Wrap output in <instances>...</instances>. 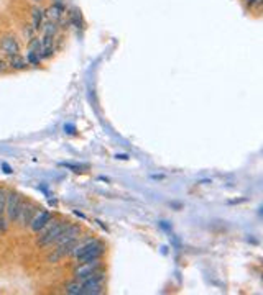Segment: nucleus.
I'll return each instance as SVG.
<instances>
[{
    "instance_id": "nucleus-1",
    "label": "nucleus",
    "mask_w": 263,
    "mask_h": 295,
    "mask_svg": "<svg viewBox=\"0 0 263 295\" xmlns=\"http://www.w3.org/2000/svg\"><path fill=\"white\" fill-rule=\"evenodd\" d=\"M104 253V245L97 240H91L84 245H76L74 249L71 251V256H74L76 261L79 264L87 263V261H94V259H100Z\"/></svg>"
},
{
    "instance_id": "nucleus-2",
    "label": "nucleus",
    "mask_w": 263,
    "mask_h": 295,
    "mask_svg": "<svg viewBox=\"0 0 263 295\" xmlns=\"http://www.w3.org/2000/svg\"><path fill=\"white\" fill-rule=\"evenodd\" d=\"M104 272L102 269H99L92 274L86 276L82 282V295H99L104 292Z\"/></svg>"
},
{
    "instance_id": "nucleus-3",
    "label": "nucleus",
    "mask_w": 263,
    "mask_h": 295,
    "mask_svg": "<svg viewBox=\"0 0 263 295\" xmlns=\"http://www.w3.org/2000/svg\"><path fill=\"white\" fill-rule=\"evenodd\" d=\"M25 198L21 197L18 192L15 190H8L7 192V202H5V217L10 221V223H15L16 215H18L21 205H23Z\"/></svg>"
},
{
    "instance_id": "nucleus-4",
    "label": "nucleus",
    "mask_w": 263,
    "mask_h": 295,
    "mask_svg": "<svg viewBox=\"0 0 263 295\" xmlns=\"http://www.w3.org/2000/svg\"><path fill=\"white\" fill-rule=\"evenodd\" d=\"M38 208L35 203L30 202V200H25L23 205H21L18 215H16V220L15 223L20 226V228H28L30 226V221L33 220V217H35V213L38 212Z\"/></svg>"
},
{
    "instance_id": "nucleus-5",
    "label": "nucleus",
    "mask_w": 263,
    "mask_h": 295,
    "mask_svg": "<svg viewBox=\"0 0 263 295\" xmlns=\"http://www.w3.org/2000/svg\"><path fill=\"white\" fill-rule=\"evenodd\" d=\"M20 49H21V44L15 35H5L3 38H0V51H2L7 58L8 56L18 54Z\"/></svg>"
},
{
    "instance_id": "nucleus-6",
    "label": "nucleus",
    "mask_w": 263,
    "mask_h": 295,
    "mask_svg": "<svg viewBox=\"0 0 263 295\" xmlns=\"http://www.w3.org/2000/svg\"><path fill=\"white\" fill-rule=\"evenodd\" d=\"M99 269H102V261L100 259H94V261H87V263H82L74 269V279L82 281L86 276L92 274V272H96Z\"/></svg>"
},
{
    "instance_id": "nucleus-7",
    "label": "nucleus",
    "mask_w": 263,
    "mask_h": 295,
    "mask_svg": "<svg viewBox=\"0 0 263 295\" xmlns=\"http://www.w3.org/2000/svg\"><path fill=\"white\" fill-rule=\"evenodd\" d=\"M79 233H81V228L79 225H68L66 226V230L61 233V236L58 238V241L54 243L56 246H63V245H68V243L71 241H76L77 238H79Z\"/></svg>"
},
{
    "instance_id": "nucleus-8",
    "label": "nucleus",
    "mask_w": 263,
    "mask_h": 295,
    "mask_svg": "<svg viewBox=\"0 0 263 295\" xmlns=\"http://www.w3.org/2000/svg\"><path fill=\"white\" fill-rule=\"evenodd\" d=\"M51 218H53V217H51V213H49L48 210L40 208V210H38V212L35 213V217H33V220L30 221V226H28V228H30V230L33 231V233H38V231H40V230L43 228V226L46 225Z\"/></svg>"
},
{
    "instance_id": "nucleus-9",
    "label": "nucleus",
    "mask_w": 263,
    "mask_h": 295,
    "mask_svg": "<svg viewBox=\"0 0 263 295\" xmlns=\"http://www.w3.org/2000/svg\"><path fill=\"white\" fill-rule=\"evenodd\" d=\"M7 66L13 71H25L28 67V62H26V58H23V56L18 53V54L8 56Z\"/></svg>"
},
{
    "instance_id": "nucleus-10",
    "label": "nucleus",
    "mask_w": 263,
    "mask_h": 295,
    "mask_svg": "<svg viewBox=\"0 0 263 295\" xmlns=\"http://www.w3.org/2000/svg\"><path fill=\"white\" fill-rule=\"evenodd\" d=\"M7 192L8 189L0 187V231H7L8 225L5 221V202H7Z\"/></svg>"
},
{
    "instance_id": "nucleus-11",
    "label": "nucleus",
    "mask_w": 263,
    "mask_h": 295,
    "mask_svg": "<svg viewBox=\"0 0 263 295\" xmlns=\"http://www.w3.org/2000/svg\"><path fill=\"white\" fill-rule=\"evenodd\" d=\"M63 13H64V8H63V5H59V3H54L53 7H49L48 10H46V15L49 20L51 21H58L61 16H63Z\"/></svg>"
},
{
    "instance_id": "nucleus-12",
    "label": "nucleus",
    "mask_w": 263,
    "mask_h": 295,
    "mask_svg": "<svg viewBox=\"0 0 263 295\" xmlns=\"http://www.w3.org/2000/svg\"><path fill=\"white\" fill-rule=\"evenodd\" d=\"M43 20H44V12L41 8L35 7L33 8V21H31V26L35 28V31H40L43 28Z\"/></svg>"
},
{
    "instance_id": "nucleus-13",
    "label": "nucleus",
    "mask_w": 263,
    "mask_h": 295,
    "mask_svg": "<svg viewBox=\"0 0 263 295\" xmlns=\"http://www.w3.org/2000/svg\"><path fill=\"white\" fill-rule=\"evenodd\" d=\"M64 291H66V294H69V295H82V282L74 279L72 282L66 284Z\"/></svg>"
},
{
    "instance_id": "nucleus-14",
    "label": "nucleus",
    "mask_w": 263,
    "mask_h": 295,
    "mask_svg": "<svg viewBox=\"0 0 263 295\" xmlns=\"http://www.w3.org/2000/svg\"><path fill=\"white\" fill-rule=\"evenodd\" d=\"M43 36H56V31H58V25H56V21H48V23H43Z\"/></svg>"
},
{
    "instance_id": "nucleus-15",
    "label": "nucleus",
    "mask_w": 263,
    "mask_h": 295,
    "mask_svg": "<svg viewBox=\"0 0 263 295\" xmlns=\"http://www.w3.org/2000/svg\"><path fill=\"white\" fill-rule=\"evenodd\" d=\"M43 49V44H41V38H33L28 41V51H33V53H38L40 54V51Z\"/></svg>"
},
{
    "instance_id": "nucleus-16",
    "label": "nucleus",
    "mask_w": 263,
    "mask_h": 295,
    "mask_svg": "<svg viewBox=\"0 0 263 295\" xmlns=\"http://www.w3.org/2000/svg\"><path fill=\"white\" fill-rule=\"evenodd\" d=\"M26 62H28V66H38L41 62L40 54L33 53V51H28V53H26Z\"/></svg>"
},
{
    "instance_id": "nucleus-17",
    "label": "nucleus",
    "mask_w": 263,
    "mask_h": 295,
    "mask_svg": "<svg viewBox=\"0 0 263 295\" xmlns=\"http://www.w3.org/2000/svg\"><path fill=\"white\" fill-rule=\"evenodd\" d=\"M53 54H54V46H46V48H43V49L40 51V59H41V61L49 59Z\"/></svg>"
},
{
    "instance_id": "nucleus-18",
    "label": "nucleus",
    "mask_w": 263,
    "mask_h": 295,
    "mask_svg": "<svg viewBox=\"0 0 263 295\" xmlns=\"http://www.w3.org/2000/svg\"><path fill=\"white\" fill-rule=\"evenodd\" d=\"M35 28H33V26H25L23 28V36H25V39H26V41H30V39H33V38H35Z\"/></svg>"
},
{
    "instance_id": "nucleus-19",
    "label": "nucleus",
    "mask_w": 263,
    "mask_h": 295,
    "mask_svg": "<svg viewBox=\"0 0 263 295\" xmlns=\"http://www.w3.org/2000/svg\"><path fill=\"white\" fill-rule=\"evenodd\" d=\"M245 3H247V7H250V8H254V7L259 8L262 5V0H245Z\"/></svg>"
},
{
    "instance_id": "nucleus-20",
    "label": "nucleus",
    "mask_w": 263,
    "mask_h": 295,
    "mask_svg": "<svg viewBox=\"0 0 263 295\" xmlns=\"http://www.w3.org/2000/svg\"><path fill=\"white\" fill-rule=\"evenodd\" d=\"M7 61H3V59H0V74H3L5 71H7Z\"/></svg>"
},
{
    "instance_id": "nucleus-21",
    "label": "nucleus",
    "mask_w": 263,
    "mask_h": 295,
    "mask_svg": "<svg viewBox=\"0 0 263 295\" xmlns=\"http://www.w3.org/2000/svg\"><path fill=\"white\" fill-rule=\"evenodd\" d=\"M3 169H5V172H7V174H10V172H12V169H10V167L7 166V164H3Z\"/></svg>"
}]
</instances>
